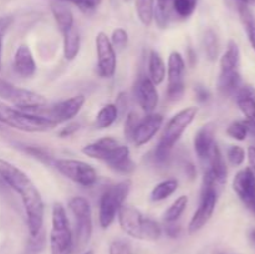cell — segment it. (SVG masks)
<instances>
[{
  "label": "cell",
  "instance_id": "9c48e42d",
  "mask_svg": "<svg viewBox=\"0 0 255 254\" xmlns=\"http://www.w3.org/2000/svg\"><path fill=\"white\" fill-rule=\"evenodd\" d=\"M54 166L62 176L81 187H92L96 184L97 172L90 163L80 159L60 158L55 159Z\"/></svg>",
  "mask_w": 255,
  "mask_h": 254
},
{
  "label": "cell",
  "instance_id": "7a4b0ae2",
  "mask_svg": "<svg viewBox=\"0 0 255 254\" xmlns=\"http://www.w3.org/2000/svg\"><path fill=\"white\" fill-rule=\"evenodd\" d=\"M82 153L90 158L105 162L116 173L128 176L136 169L129 148L112 137H104L82 148Z\"/></svg>",
  "mask_w": 255,
  "mask_h": 254
},
{
  "label": "cell",
  "instance_id": "ab89813d",
  "mask_svg": "<svg viewBox=\"0 0 255 254\" xmlns=\"http://www.w3.org/2000/svg\"><path fill=\"white\" fill-rule=\"evenodd\" d=\"M171 148L166 147L164 144H162L161 142H158V144L156 146L153 151V158L156 161V163L158 164H164L168 161L169 156H171Z\"/></svg>",
  "mask_w": 255,
  "mask_h": 254
},
{
  "label": "cell",
  "instance_id": "1f68e13d",
  "mask_svg": "<svg viewBox=\"0 0 255 254\" xmlns=\"http://www.w3.org/2000/svg\"><path fill=\"white\" fill-rule=\"evenodd\" d=\"M203 44L207 57H208L211 61H216L219 54V41L218 36H217V34L212 29L207 30L206 34H204Z\"/></svg>",
  "mask_w": 255,
  "mask_h": 254
},
{
  "label": "cell",
  "instance_id": "d6a6232c",
  "mask_svg": "<svg viewBox=\"0 0 255 254\" xmlns=\"http://www.w3.org/2000/svg\"><path fill=\"white\" fill-rule=\"evenodd\" d=\"M109 254H137V251L128 239L116 238L110 243Z\"/></svg>",
  "mask_w": 255,
  "mask_h": 254
},
{
  "label": "cell",
  "instance_id": "3957f363",
  "mask_svg": "<svg viewBox=\"0 0 255 254\" xmlns=\"http://www.w3.org/2000/svg\"><path fill=\"white\" fill-rule=\"evenodd\" d=\"M122 231L127 236L139 241H157L162 236V227L158 222L143 216L133 206L124 204L117 213Z\"/></svg>",
  "mask_w": 255,
  "mask_h": 254
},
{
  "label": "cell",
  "instance_id": "7bdbcfd3",
  "mask_svg": "<svg viewBox=\"0 0 255 254\" xmlns=\"http://www.w3.org/2000/svg\"><path fill=\"white\" fill-rule=\"evenodd\" d=\"M164 232H166V234L168 237L177 238V237L181 234V226H179V224H177V222H173V223H166Z\"/></svg>",
  "mask_w": 255,
  "mask_h": 254
},
{
  "label": "cell",
  "instance_id": "e575fe53",
  "mask_svg": "<svg viewBox=\"0 0 255 254\" xmlns=\"http://www.w3.org/2000/svg\"><path fill=\"white\" fill-rule=\"evenodd\" d=\"M45 246H46V238L44 231H41L36 236L30 237L26 254H40L45 249Z\"/></svg>",
  "mask_w": 255,
  "mask_h": 254
},
{
  "label": "cell",
  "instance_id": "d590c367",
  "mask_svg": "<svg viewBox=\"0 0 255 254\" xmlns=\"http://www.w3.org/2000/svg\"><path fill=\"white\" fill-rule=\"evenodd\" d=\"M110 41H111L115 50H124L127 46V44H128V34L122 27H117V29H115L112 31Z\"/></svg>",
  "mask_w": 255,
  "mask_h": 254
},
{
  "label": "cell",
  "instance_id": "cb8c5ba5",
  "mask_svg": "<svg viewBox=\"0 0 255 254\" xmlns=\"http://www.w3.org/2000/svg\"><path fill=\"white\" fill-rule=\"evenodd\" d=\"M81 49V37L76 27H72L69 31L62 34V52L64 57L67 61H72L79 55Z\"/></svg>",
  "mask_w": 255,
  "mask_h": 254
},
{
  "label": "cell",
  "instance_id": "74e56055",
  "mask_svg": "<svg viewBox=\"0 0 255 254\" xmlns=\"http://www.w3.org/2000/svg\"><path fill=\"white\" fill-rule=\"evenodd\" d=\"M227 158H228L229 163L234 167H239L243 164L244 159H246V151L242 148L241 146H231L227 151Z\"/></svg>",
  "mask_w": 255,
  "mask_h": 254
},
{
  "label": "cell",
  "instance_id": "f5cc1de1",
  "mask_svg": "<svg viewBox=\"0 0 255 254\" xmlns=\"http://www.w3.org/2000/svg\"><path fill=\"white\" fill-rule=\"evenodd\" d=\"M216 254H226V253H222V252H217Z\"/></svg>",
  "mask_w": 255,
  "mask_h": 254
},
{
  "label": "cell",
  "instance_id": "4fadbf2b",
  "mask_svg": "<svg viewBox=\"0 0 255 254\" xmlns=\"http://www.w3.org/2000/svg\"><path fill=\"white\" fill-rule=\"evenodd\" d=\"M95 46H96L99 75L105 79H111L116 72L117 57L116 50L112 46L107 34L100 31L95 37Z\"/></svg>",
  "mask_w": 255,
  "mask_h": 254
},
{
  "label": "cell",
  "instance_id": "d4e9b609",
  "mask_svg": "<svg viewBox=\"0 0 255 254\" xmlns=\"http://www.w3.org/2000/svg\"><path fill=\"white\" fill-rule=\"evenodd\" d=\"M239 62H241V52L236 41L229 40L227 45V50L222 55L221 61V71H229V70H238Z\"/></svg>",
  "mask_w": 255,
  "mask_h": 254
},
{
  "label": "cell",
  "instance_id": "836d02e7",
  "mask_svg": "<svg viewBox=\"0 0 255 254\" xmlns=\"http://www.w3.org/2000/svg\"><path fill=\"white\" fill-rule=\"evenodd\" d=\"M227 134L236 141H244L249 134V125L247 121H233L227 128Z\"/></svg>",
  "mask_w": 255,
  "mask_h": 254
},
{
  "label": "cell",
  "instance_id": "8fae6325",
  "mask_svg": "<svg viewBox=\"0 0 255 254\" xmlns=\"http://www.w3.org/2000/svg\"><path fill=\"white\" fill-rule=\"evenodd\" d=\"M197 115H198V107L197 106L186 107V109L181 110L176 115H173L167 122L159 142L168 148H173L174 144L179 141L182 134L184 133V131L194 121Z\"/></svg>",
  "mask_w": 255,
  "mask_h": 254
},
{
  "label": "cell",
  "instance_id": "603a6c76",
  "mask_svg": "<svg viewBox=\"0 0 255 254\" xmlns=\"http://www.w3.org/2000/svg\"><path fill=\"white\" fill-rule=\"evenodd\" d=\"M167 76V67L158 51L152 50L148 56V77L156 86L161 85Z\"/></svg>",
  "mask_w": 255,
  "mask_h": 254
},
{
  "label": "cell",
  "instance_id": "7402d4cb",
  "mask_svg": "<svg viewBox=\"0 0 255 254\" xmlns=\"http://www.w3.org/2000/svg\"><path fill=\"white\" fill-rule=\"evenodd\" d=\"M51 12L54 16L55 22L57 25V29L62 34L69 31L70 29L75 26L74 24V14L71 9L67 6L65 2L55 1L51 4Z\"/></svg>",
  "mask_w": 255,
  "mask_h": 254
},
{
  "label": "cell",
  "instance_id": "bcb514c9",
  "mask_svg": "<svg viewBox=\"0 0 255 254\" xmlns=\"http://www.w3.org/2000/svg\"><path fill=\"white\" fill-rule=\"evenodd\" d=\"M127 104H128V101H127V96L125 92H120L119 96H117V100H116V106H117V110H119V114L121 112L122 109H125V107H127Z\"/></svg>",
  "mask_w": 255,
  "mask_h": 254
},
{
  "label": "cell",
  "instance_id": "5bb4252c",
  "mask_svg": "<svg viewBox=\"0 0 255 254\" xmlns=\"http://www.w3.org/2000/svg\"><path fill=\"white\" fill-rule=\"evenodd\" d=\"M133 92L139 107L146 114H151L156 110L159 101V95L157 91V86L151 81L148 75L142 74L137 77Z\"/></svg>",
  "mask_w": 255,
  "mask_h": 254
},
{
  "label": "cell",
  "instance_id": "f6af8a7d",
  "mask_svg": "<svg viewBox=\"0 0 255 254\" xmlns=\"http://www.w3.org/2000/svg\"><path fill=\"white\" fill-rule=\"evenodd\" d=\"M79 128H80L79 124H76V122H71V124L67 125L66 127H64V128L60 131L59 134L61 137H70V136H72V134H74Z\"/></svg>",
  "mask_w": 255,
  "mask_h": 254
},
{
  "label": "cell",
  "instance_id": "4dcf8cb0",
  "mask_svg": "<svg viewBox=\"0 0 255 254\" xmlns=\"http://www.w3.org/2000/svg\"><path fill=\"white\" fill-rule=\"evenodd\" d=\"M198 0H172L171 9L181 19H188L196 11Z\"/></svg>",
  "mask_w": 255,
  "mask_h": 254
},
{
  "label": "cell",
  "instance_id": "9a60e30c",
  "mask_svg": "<svg viewBox=\"0 0 255 254\" xmlns=\"http://www.w3.org/2000/svg\"><path fill=\"white\" fill-rule=\"evenodd\" d=\"M233 189L242 202L255 212V174L251 168H244L234 176Z\"/></svg>",
  "mask_w": 255,
  "mask_h": 254
},
{
  "label": "cell",
  "instance_id": "ffe728a7",
  "mask_svg": "<svg viewBox=\"0 0 255 254\" xmlns=\"http://www.w3.org/2000/svg\"><path fill=\"white\" fill-rule=\"evenodd\" d=\"M184 74H186V61L181 52L172 51L167 64V79L168 86L184 84Z\"/></svg>",
  "mask_w": 255,
  "mask_h": 254
},
{
  "label": "cell",
  "instance_id": "484cf974",
  "mask_svg": "<svg viewBox=\"0 0 255 254\" xmlns=\"http://www.w3.org/2000/svg\"><path fill=\"white\" fill-rule=\"evenodd\" d=\"M119 110L115 104H106L100 109L95 117V127L99 129L109 128L110 126L115 124V121L119 117Z\"/></svg>",
  "mask_w": 255,
  "mask_h": 254
},
{
  "label": "cell",
  "instance_id": "ba28073f",
  "mask_svg": "<svg viewBox=\"0 0 255 254\" xmlns=\"http://www.w3.org/2000/svg\"><path fill=\"white\" fill-rule=\"evenodd\" d=\"M85 102H86V99H85L84 95H76V96L62 100V101L56 102L54 105H44V106L26 110V112L36 115V116L45 117V119L51 120L55 124L59 125L74 119L81 111Z\"/></svg>",
  "mask_w": 255,
  "mask_h": 254
},
{
  "label": "cell",
  "instance_id": "f907efd6",
  "mask_svg": "<svg viewBox=\"0 0 255 254\" xmlns=\"http://www.w3.org/2000/svg\"><path fill=\"white\" fill-rule=\"evenodd\" d=\"M242 1H243V4L247 5V6H248V5H254L255 6V0H242Z\"/></svg>",
  "mask_w": 255,
  "mask_h": 254
},
{
  "label": "cell",
  "instance_id": "c3c4849f",
  "mask_svg": "<svg viewBox=\"0 0 255 254\" xmlns=\"http://www.w3.org/2000/svg\"><path fill=\"white\" fill-rule=\"evenodd\" d=\"M247 156H248L249 164H251V169L255 174V147H249L247 151Z\"/></svg>",
  "mask_w": 255,
  "mask_h": 254
},
{
  "label": "cell",
  "instance_id": "ac0fdd59",
  "mask_svg": "<svg viewBox=\"0 0 255 254\" xmlns=\"http://www.w3.org/2000/svg\"><path fill=\"white\" fill-rule=\"evenodd\" d=\"M12 66H14V71L24 79L34 76L36 72V62H35L34 55L27 45L22 44L17 47L14 54Z\"/></svg>",
  "mask_w": 255,
  "mask_h": 254
},
{
  "label": "cell",
  "instance_id": "e0dca14e",
  "mask_svg": "<svg viewBox=\"0 0 255 254\" xmlns=\"http://www.w3.org/2000/svg\"><path fill=\"white\" fill-rule=\"evenodd\" d=\"M214 137H216V127L212 122L206 124L197 131L193 139V147L199 161H203L217 143Z\"/></svg>",
  "mask_w": 255,
  "mask_h": 254
},
{
  "label": "cell",
  "instance_id": "5b68a950",
  "mask_svg": "<svg viewBox=\"0 0 255 254\" xmlns=\"http://www.w3.org/2000/svg\"><path fill=\"white\" fill-rule=\"evenodd\" d=\"M131 179H124L116 184L107 187L100 197L99 223L102 229H107L117 217L120 208L125 204L131 191Z\"/></svg>",
  "mask_w": 255,
  "mask_h": 254
},
{
  "label": "cell",
  "instance_id": "277c9868",
  "mask_svg": "<svg viewBox=\"0 0 255 254\" xmlns=\"http://www.w3.org/2000/svg\"><path fill=\"white\" fill-rule=\"evenodd\" d=\"M0 124L22 132H46L57 126L51 120L36 116L0 100Z\"/></svg>",
  "mask_w": 255,
  "mask_h": 254
},
{
  "label": "cell",
  "instance_id": "b9f144b4",
  "mask_svg": "<svg viewBox=\"0 0 255 254\" xmlns=\"http://www.w3.org/2000/svg\"><path fill=\"white\" fill-rule=\"evenodd\" d=\"M194 94H196V99L199 102H207L211 99V92L207 87H204L203 85H197L194 87Z\"/></svg>",
  "mask_w": 255,
  "mask_h": 254
},
{
  "label": "cell",
  "instance_id": "f546056e",
  "mask_svg": "<svg viewBox=\"0 0 255 254\" xmlns=\"http://www.w3.org/2000/svg\"><path fill=\"white\" fill-rule=\"evenodd\" d=\"M154 0H136V10L138 19L144 26H149L153 21Z\"/></svg>",
  "mask_w": 255,
  "mask_h": 254
},
{
  "label": "cell",
  "instance_id": "7c38bea8",
  "mask_svg": "<svg viewBox=\"0 0 255 254\" xmlns=\"http://www.w3.org/2000/svg\"><path fill=\"white\" fill-rule=\"evenodd\" d=\"M219 191H217L213 187L202 186L201 199H199V206L197 211L194 212L191 222L188 224V233L193 234L201 231L204 226L212 218L216 209L217 201H218Z\"/></svg>",
  "mask_w": 255,
  "mask_h": 254
},
{
  "label": "cell",
  "instance_id": "816d5d0a",
  "mask_svg": "<svg viewBox=\"0 0 255 254\" xmlns=\"http://www.w3.org/2000/svg\"><path fill=\"white\" fill-rule=\"evenodd\" d=\"M82 254H95V253H94V251H91V249H89V251H85Z\"/></svg>",
  "mask_w": 255,
  "mask_h": 254
},
{
  "label": "cell",
  "instance_id": "7dc6e473",
  "mask_svg": "<svg viewBox=\"0 0 255 254\" xmlns=\"http://www.w3.org/2000/svg\"><path fill=\"white\" fill-rule=\"evenodd\" d=\"M171 4L172 0H157V4L154 5V7L158 10H162V11H171Z\"/></svg>",
  "mask_w": 255,
  "mask_h": 254
},
{
  "label": "cell",
  "instance_id": "2e32d148",
  "mask_svg": "<svg viewBox=\"0 0 255 254\" xmlns=\"http://www.w3.org/2000/svg\"><path fill=\"white\" fill-rule=\"evenodd\" d=\"M162 125H163V116L161 114H156V112L147 114L143 119L139 120L133 137H132V142L137 147L144 146L158 133Z\"/></svg>",
  "mask_w": 255,
  "mask_h": 254
},
{
  "label": "cell",
  "instance_id": "4316f807",
  "mask_svg": "<svg viewBox=\"0 0 255 254\" xmlns=\"http://www.w3.org/2000/svg\"><path fill=\"white\" fill-rule=\"evenodd\" d=\"M178 181L174 178L164 179V181L159 182L156 186L153 187L151 192V199L153 202H161L167 199L168 197H171L172 194H174L178 189Z\"/></svg>",
  "mask_w": 255,
  "mask_h": 254
},
{
  "label": "cell",
  "instance_id": "f35d334b",
  "mask_svg": "<svg viewBox=\"0 0 255 254\" xmlns=\"http://www.w3.org/2000/svg\"><path fill=\"white\" fill-rule=\"evenodd\" d=\"M14 19L11 16H1L0 17V70L2 66V41H4V37L6 35V32L9 31V29L11 27Z\"/></svg>",
  "mask_w": 255,
  "mask_h": 254
},
{
  "label": "cell",
  "instance_id": "8992f818",
  "mask_svg": "<svg viewBox=\"0 0 255 254\" xmlns=\"http://www.w3.org/2000/svg\"><path fill=\"white\" fill-rule=\"evenodd\" d=\"M69 208L75 219L74 244L72 254L80 253L90 242L92 236V211L89 201L85 197H72L69 201Z\"/></svg>",
  "mask_w": 255,
  "mask_h": 254
},
{
  "label": "cell",
  "instance_id": "83f0119b",
  "mask_svg": "<svg viewBox=\"0 0 255 254\" xmlns=\"http://www.w3.org/2000/svg\"><path fill=\"white\" fill-rule=\"evenodd\" d=\"M187 206H188V197L186 194L179 196L163 213L164 223H173V222L178 221L186 211Z\"/></svg>",
  "mask_w": 255,
  "mask_h": 254
},
{
  "label": "cell",
  "instance_id": "44dd1931",
  "mask_svg": "<svg viewBox=\"0 0 255 254\" xmlns=\"http://www.w3.org/2000/svg\"><path fill=\"white\" fill-rule=\"evenodd\" d=\"M242 86V76L239 70H229V71H221L218 80H217V87L219 94L223 96L229 97L237 94Z\"/></svg>",
  "mask_w": 255,
  "mask_h": 254
},
{
  "label": "cell",
  "instance_id": "d6986e66",
  "mask_svg": "<svg viewBox=\"0 0 255 254\" xmlns=\"http://www.w3.org/2000/svg\"><path fill=\"white\" fill-rule=\"evenodd\" d=\"M236 101L249 126L255 128V87L249 85L241 86L236 94Z\"/></svg>",
  "mask_w": 255,
  "mask_h": 254
},
{
  "label": "cell",
  "instance_id": "30bf717a",
  "mask_svg": "<svg viewBox=\"0 0 255 254\" xmlns=\"http://www.w3.org/2000/svg\"><path fill=\"white\" fill-rule=\"evenodd\" d=\"M0 99L1 101L11 102L15 107L21 110H30L34 107L47 105V100L41 94L15 86L11 82L0 77Z\"/></svg>",
  "mask_w": 255,
  "mask_h": 254
},
{
  "label": "cell",
  "instance_id": "ee69618b",
  "mask_svg": "<svg viewBox=\"0 0 255 254\" xmlns=\"http://www.w3.org/2000/svg\"><path fill=\"white\" fill-rule=\"evenodd\" d=\"M101 2L102 0H82L79 7L82 11H92V10L97 9Z\"/></svg>",
  "mask_w": 255,
  "mask_h": 254
},
{
  "label": "cell",
  "instance_id": "681fc988",
  "mask_svg": "<svg viewBox=\"0 0 255 254\" xmlns=\"http://www.w3.org/2000/svg\"><path fill=\"white\" fill-rule=\"evenodd\" d=\"M55 1H61V2H70V4H74L76 5L77 7L81 5V1L82 0H55Z\"/></svg>",
  "mask_w": 255,
  "mask_h": 254
},
{
  "label": "cell",
  "instance_id": "60d3db41",
  "mask_svg": "<svg viewBox=\"0 0 255 254\" xmlns=\"http://www.w3.org/2000/svg\"><path fill=\"white\" fill-rule=\"evenodd\" d=\"M25 152H27L29 154H31V156L36 157V158H39L40 161H42L44 163H51L52 161V157L50 156L49 152H46L45 149L40 148V147H31V146H27L26 148H24Z\"/></svg>",
  "mask_w": 255,
  "mask_h": 254
},
{
  "label": "cell",
  "instance_id": "52a82bcc",
  "mask_svg": "<svg viewBox=\"0 0 255 254\" xmlns=\"http://www.w3.org/2000/svg\"><path fill=\"white\" fill-rule=\"evenodd\" d=\"M49 242L51 254H72L74 234L70 227L66 209L60 202H56L52 206Z\"/></svg>",
  "mask_w": 255,
  "mask_h": 254
},
{
  "label": "cell",
  "instance_id": "6da1fadb",
  "mask_svg": "<svg viewBox=\"0 0 255 254\" xmlns=\"http://www.w3.org/2000/svg\"><path fill=\"white\" fill-rule=\"evenodd\" d=\"M0 178L21 198L30 237L39 234L44 227L45 206L37 187L19 167L1 158H0Z\"/></svg>",
  "mask_w": 255,
  "mask_h": 254
},
{
  "label": "cell",
  "instance_id": "f1b7e54d",
  "mask_svg": "<svg viewBox=\"0 0 255 254\" xmlns=\"http://www.w3.org/2000/svg\"><path fill=\"white\" fill-rule=\"evenodd\" d=\"M238 14L241 16V21L243 24L244 29H246L247 35H248V40L251 42L252 47L255 51V17L252 14L249 7L247 5H241L238 7Z\"/></svg>",
  "mask_w": 255,
  "mask_h": 254
},
{
  "label": "cell",
  "instance_id": "8d00e7d4",
  "mask_svg": "<svg viewBox=\"0 0 255 254\" xmlns=\"http://www.w3.org/2000/svg\"><path fill=\"white\" fill-rule=\"evenodd\" d=\"M139 115L136 111H131L126 117V121H125V127H124V134L126 137V139L132 141V137H133L134 131H136V127L138 125Z\"/></svg>",
  "mask_w": 255,
  "mask_h": 254
}]
</instances>
